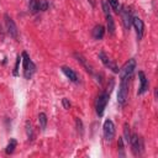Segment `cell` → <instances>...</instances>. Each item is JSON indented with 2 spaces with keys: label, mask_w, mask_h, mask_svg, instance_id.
<instances>
[{
  "label": "cell",
  "mask_w": 158,
  "mask_h": 158,
  "mask_svg": "<svg viewBox=\"0 0 158 158\" xmlns=\"http://www.w3.org/2000/svg\"><path fill=\"white\" fill-rule=\"evenodd\" d=\"M106 22H107V31L110 35H114L115 33V22H114V19L111 16V14H109L106 16Z\"/></svg>",
  "instance_id": "cell-15"
},
{
  "label": "cell",
  "mask_w": 158,
  "mask_h": 158,
  "mask_svg": "<svg viewBox=\"0 0 158 158\" xmlns=\"http://www.w3.org/2000/svg\"><path fill=\"white\" fill-rule=\"evenodd\" d=\"M102 10H104L105 16H107L110 14V6H109V2L106 0H102Z\"/></svg>",
  "instance_id": "cell-26"
},
{
  "label": "cell",
  "mask_w": 158,
  "mask_h": 158,
  "mask_svg": "<svg viewBox=\"0 0 158 158\" xmlns=\"http://www.w3.org/2000/svg\"><path fill=\"white\" fill-rule=\"evenodd\" d=\"M20 63H21V57L17 56V58H16V63H15V68H14V72H12V74H14L15 77L19 75V67H20Z\"/></svg>",
  "instance_id": "cell-24"
},
{
  "label": "cell",
  "mask_w": 158,
  "mask_h": 158,
  "mask_svg": "<svg viewBox=\"0 0 158 158\" xmlns=\"http://www.w3.org/2000/svg\"><path fill=\"white\" fill-rule=\"evenodd\" d=\"M74 57L77 58V60L85 68V70L88 72V73H90V74H94V70H93V67L89 64V62L81 56V54H79V53H74Z\"/></svg>",
  "instance_id": "cell-12"
},
{
  "label": "cell",
  "mask_w": 158,
  "mask_h": 158,
  "mask_svg": "<svg viewBox=\"0 0 158 158\" xmlns=\"http://www.w3.org/2000/svg\"><path fill=\"white\" fill-rule=\"evenodd\" d=\"M104 35H105V28H104V26L96 25V26L94 27V30H93V37H94L95 40H101V38L104 37Z\"/></svg>",
  "instance_id": "cell-14"
},
{
  "label": "cell",
  "mask_w": 158,
  "mask_h": 158,
  "mask_svg": "<svg viewBox=\"0 0 158 158\" xmlns=\"http://www.w3.org/2000/svg\"><path fill=\"white\" fill-rule=\"evenodd\" d=\"M109 5L112 7V10H114L115 12L118 14V11H120V4H118V0H109Z\"/></svg>",
  "instance_id": "cell-22"
},
{
  "label": "cell",
  "mask_w": 158,
  "mask_h": 158,
  "mask_svg": "<svg viewBox=\"0 0 158 158\" xmlns=\"http://www.w3.org/2000/svg\"><path fill=\"white\" fill-rule=\"evenodd\" d=\"M62 105H63V107H64V109H67V110L70 107V102H69V101H68V99H65V98H64V99H62Z\"/></svg>",
  "instance_id": "cell-27"
},
{
  "label": "cell",
  "mask_w": 158,
  "mask_h": 158,
  "mask_svg": "<svg viewBox=\"0 0 158 158\" xmlns=\"http://www.w3.org/2000/svg\"><path fill=\"white\" fill-rule=\"evenodd\" d=\"M109 99H110V94L107 91H102L98 99H96V102H95V109H96V114L98 116H102L104 115V111H105V107L109 102Z\"/></svg>",
  "instance_id": "cell-3"
},
{
  "label": "cell",
  "mask_w": 158,
  "mask_h": 158,
  "mask_svg": "<svg viewBox=\"0 0 158 158\" xmlns=\"http://www.w3.org/2000/svg\"><path fill=\"white\" fill-rule=\"evenodd\" d=\"M38 123H40V127L42 131L46 130V126H47V115L44 112H40L38 114Z\"/></svg>",
  "instance_id": "cell-16"
},
{
  "label": "cell",
  "mask_w": 158,
  "mask_h": 158,
  "mask_svg": "<svg viewBox=\"0 0 158 158\" xmlns=\"http://www.w3.org/2000/svg\"><path fill=\"white\" fill-rule=\"evenodd\" d=\"M138 78H139V89H138L137 94H138V95H142V94H144V93L147 91L149 83H148V79L146 78V74H144L142 70L138 72Z\"/></svg>",
  "instance_id": "cell-11"
},
{
  "label": "cell",
  "mask_w": 158,
  "mask_h": 158,
  "mask_svg": "<svg viewBox=\"0 0 158 158\" xmlns=\"http://www.w3.org/2000/svg\"><path fill=\"white\" fill-rule=\"evenodd\" d=\"M135 69H136V60L132 58V59H128L125 64H123V67L120 69V78L121 79H125V80H128L130 78H131V75L133 74V72H135Z\"/></svg>",
  "instance_id": "cell-2"
},
{
  "label": "cell",
  "mask_w": 158,
  "mask_h": 158,
  "mask_svg": "<svg viewBox=\"0 0 158 158\" xmlns=\"http://www.w3.org/2000/svg\"><path fill=\"white\" fill-rule=\"evenodd\" d=\"M99 58H100V60L102 62V64H104L106 68L111 69L114 73H118V72H120V69H118V67L116 65V63L112 62V60H111L104 52H100V53H99Z\"/></svg>",
  "instance_id": "cell-8"
},
{
  "label": "cell",
  "mask_w": 158,
  "mask_h": 158,
  "mask_svg": "<svg viewBox=\"0 0 158 158\" xmlns=\"http://www.w3.org/2000/svg\"><path fill=\"white\" fill-rule=\"evenodd\" d=\"M21 59L23 60V77L26 79H31L32 75H33V73L36 72V65L31 60V58L28 57V54L26 52H22Z\"/></svg>",
  "instance_id": "cell-1"
},
{
  "label": "cell",
  "mask_w": 158,
  "mask_h": 158,
  "mask_svg": "<svg viewBox=\"0 0 158 158\" xmlns=\"http://www.w3.org/2000/svg\"><path fill=\"white\" fill-rule=\"evenodd\" d=\"M16 146H17V142H16V139H15V138H11V139H10V142L7 143L6 148H5V153H6V154H11V153L15 151Z\"/></svg>",
  "instance_id": "cell-18"
},
{
  "label": "cell",
  "mask_w": 158,
  "mask_h": 158,
  "mask_svg": "<svg viewBox=\"0 0 158 158\" xmlns=\"http://www.w3.org/2000/svg\"><path fill=\"white\" fill-rule=\"evenodd\" d=\"M128 98V80L121 79L120 86H118V93H117V102L120 105H125Z\"/></svg>",
  "instance_id": "cell-4"
},
{
  "label": "cell",
  "mask_w": 158,
  "mask_h": 158,
  "mask_svg": "<svg viewBox=\"0 0 158 158\" xmlns=\"http://www.w3.org/2000/svg\"><path fill=\"white\" fill-rule=\"evenodd\" d=\"M28 10L31 14H36L38 11V0H28Z\"/></svg>",
  "instance_id": "cell-19"
},
{
  "label": "cell",
  "mask_w": 158,
  "mask_h": 158,
  "mask_svg": "<svg viewBox=\"0 0 158 158\" xmlns=\"http://www.w3.org/2000/svg\"><path fill=\"white\" fill-rule=\"evenodd\" d=\"M25 128H26V135H27L28 139L32 141L33 137H35V133H33V127H32L31 121H26V123H25Z\"/></svg>",
  "instance_id": "cell-17"
},
{
  "label": "cell",
  "mask_w": 158,
  "mask_h": 158,
  "mask_svg": "<svg viewBox=\"0 0 158 158\" xmlns=\"http://www.w3.org/2000/svg\"><path fill=\"white\" fill-rule=\"evenodd\" d=\"M4 19H5V23H6V28H7L9 35H10L12 38L17 40V38H19V31H17V27H16L14 20H12L7 14L4 15Z\"/></svg>",
  "instance_id": "cell-7"
},
{
  "label": "cell",
  "mask_w": 158,
  "mask_h": 158,
  "mask_svg": "<svg viewBox=\"0 0 158 158\" xmlns=\"http://www.w3.org/2000/svg\"><path fill=\"white\" fill-rule=\"evenodd\" d=\"M123 136H125V141L128 143V142H130V138H131V132H130V126H128V123H125V125H123Z\"/></svg>",
  "instance_id": "cell-20"
},
{
  "label": "cell",
  "mask_w": 158,
  "mask_h": 158,
  "mask_svg": "<svg viewBox=\"0 0 158 158\" xmlns=\"http://www.w3.org/2000/svg\"><path fill=\"white\" fill-rule=\"evenodd\" d=\"M89 1L91 2V5H93V6H95V2H94V0H89Z\"/></svg>",
  "instance_id": "cell-28"
},
{
  "label": "cell",
  "mask_w": 158,
  "mask_h": 158,
  "mask_svg": "<svg viewBox=\"0 0 158 158\" xmlns=\"http://www.w3.org/2000/svg\"><path fill=\"white\" fill-rule=\"evenodd\" d=\"M47 9H48V2H47V0H38V10L46 11Z\"/></svg>",
  "instance_id": "cell-23"
},
{
  "label": "cell",
  "mask_w": 158,
  "mask_h": 158,
  "mask_svg": "<svg viewBox=\"0 0 158 158\" xmlns=\"http://www.w3.org/2000/svg\"><path fill=\"white\" fill-rule=\"evenodd\" d=\"M118 12L121 14V19H122V23H123L125 28L128 30L131 27V23H132V16H131L130 10H127V7L123 6L122 9H120Z\"/></svg>",
  "instance_id": "cell-9"
},
{
  "label": "cell",
  "mask_w": 158,
  "mask_h": 158,
  "mask_svg": "<svg viewBox=\"0 0 158 158\" xmlns=\"http://www.w3.org/2000/svg\"><path fill=\"white\" fill-rule=\"evenodd\" d=\"M132 147V152L135 156H138L143 152V139L137 135V133H133L131 135V138H130V142H128Z\"/></svg>",
  "instance_id": "cell-5"
},
{
  "label": "cell",
  "mask_w": 158,
  "mask_h": 158,
  "mask_svg": "<svg viewBox=\"0 0 158 158\" xmlns=\"http://www.w3.org/2000/svg\"><path fill=\"white\" fill-rule=\"evenodd\" d=\"M75 125H77V130H78V132H79L80 135H83L84 130H83V122H81V120H80V118H75Z\"/></svg>",
  "instance_id": "cell-25"
},
{
  "label": "cell",
  "mask_w": 158,
  "mask_h": 158,
  "mask_svg": "<svg viewBox=\"0 0 158 158\" xmlns=\"http://www.w3.org/2000/svg\"><path fill=\"white\" fill-rule=\"evenodd\" d=\"M62 69V72L65 74V77L67 78H69V80H72V81H74V83H78V75H77V73L72 69V68H69V67H62L60 68Z\"/></svg>",
  "instance_id": "cell-13"
},
{
  "label": "cell",
  "mask_w": 158,
  "mask_h": 158,
  "mask_svg": "<svg viewBox=\"0 0 158 158\" xmlns=\"http://www.w3.org/2000/svg\"><path fill=\"white\" fill-rule=\"evenodd\" d=\"M132 25L136 30V33H137V38L141 40L143 37V32H144V25H143V21L139 19V17H132Z\"/></svg>",
  "instance_id": "cell-10"
},
{
  "label": "cell",
  "mask_w": 158,
  "mask_h": 158,
  "mask_svg": "<svg viewBox=\"0 0 158 158\" xmlns=\"http://www.w3.org/2000/svg\"><path fill=\"white\" fill-rule=\"evenodd\" d=\"M117 147H118V154L121 157H125V148H123V139H122V137H118Z\"/></svg>",
  "instance_id": "cell-21"
},
{
  "label": "cell",
  "mask_w": 158,
  "mask_h": 158,
  "mask_svg": "<svg viewBox=\"0 0 158 158\" xmlns=\"http://www.w3.org/2000/svg\"><path fill=\"white\" fill-rule=\"evenodd\" d=\"M102 130H104V137H105V139H106V141H112V138L115 137L116 130H115L114 122H112L110 118L105 120L104 126H102Z\"/></svg>",
  "instance_id": "cell-6"
}]
</instances>
